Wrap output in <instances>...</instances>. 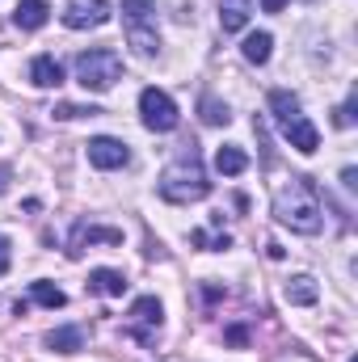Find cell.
<instances>
[{"instance_id": "cell-1", "label": "cell", "mask_w": 358, "mask_h": 362, "mask_svg": "<svg viewBox=\"0 0 358 362\" xmlns=\"http://www.w3.org/2000/svg\"><path fill=\"white\" fill-rule=\"evenodd\" d=\"M274 219L299 236H316L325 223V202L312 177H291L274 194Z\"/></svg>"}, {"instance_id": "cell-2", "label": "cell", "mask_w": 358, "mask_h": 362, "mask_svg": "<svg viewBox=\"0 0 358 362\" xmlns=\"http://www.w3.org/2000/svg\"><path fill=\"white\" fill-rule=\"evenodd\" d=\"M156 189H161V198H165V202H178V206L202 202V198L211 194V181H207V169H202V160H198V148H194V144H181V148H178L173 165L161 173Z\"/></svg>"}, {"instance_id": "cell-3", "label": "cell", "mask_w": 358, "mask_h": 362, "mask_svg": "<svg viewBox=\"0 0 358 362\" xmlns=\"http://www.w3.org/2000/svg\"><path fill=\"white\" fill-rule=\"evenodd\" d=\"M270 114H274V122H278V131H282V139L295 148V152H304V156H312L316 148H321V131L308 122V114L299 110V97L287 89H274L270 93Z\"/></svg>"}, {"instance_id": "cell-4", "label": "cell", "mask_w": 358, "mask_h": 362, "mask_svg": "<svg viewBox=\"0 0 358 362\" xmlns=\"http://www.w3.org/2000/svg\"><path fill=\"white\" fill-rule=\"evenodd\" d=\"M122 81V55L114 47H93L76 55V85L85 93H105Z\"/></svg>"}, {"instance_id": "cell-5", "label": "cell", "mask_w": 358, "mask_h": 362, "mask_svg": "<svg viewBox=\"0 0 358 362\" xmlns=\"http://www.w3.org/2000/svg\"><path fill=\"white\" fill-rule=\"evenodd\" d=\"M122 25H127V42L152 59L161 51V30H156V0H122Z\"/></svg>"}, {"instance_id": "cell-6", "label": "cell", "mask_w": 358, "mask_h": 362, "mask_svg": "<svg viewBox=\"0 0 358 362\" xmlns=\"http://www.w3.org/2000/svg\"><path fill=\"white\" fill-rule=\"evenodd\" d=\"M139 118H144V127H148V131H156V135L178 131V122H181L178 101H173L165 89H156V85L139 93Z\"/></svg>"}, {"instance_id": "cell-7", "label": "cell", "mask_w": 358, "mask_h": 362, "mask_svg": "<svg viewBox=\"0 0 358 362\" xmlns=\"http://www.w3.org/2000/svg\"><path fill=\"white\" fill-rule=\"evenodd\" d=\"M161 320H165L161 299H156V295H139V299L131 303V312H127V337H135L139 346H152Z\"/></svg>"}, {"instance_id": "cell-8", "label": "cell", "mask_w": 358, "mask_h": 362, "mask_svg": "<svg viewBox=\"0 0 358 362\" xmlns=\"http://www.w3.org/2000/svg\"><path fill=\"white\" fill-rule=\"evenodd\" d=\"M89 165L101 169V173L127 169V165H131V148H127L122 139H114V135H97V139H89Z\"/></svg>"}, {"instance_id": "cell-9", "label": "cell", "mask_w": 358, "mask_h": 362, "mask_svg": "<svg viewBox=\"0 0 358 362\" xmlns=\"http://www.w3.org/2000/svg\"><path fill=\"white\" fill-rule=\"evenodd\" d=\"M110 17L114 13H110L105 0H68V8H64V25L68 30H101Z\"/></svg>"}, {"instance_id": "cell-10", "label": "cell", "mask_w": 358, "mask_h": 362, "mask_svg": "<svg viewBox=\"0 0 358 362\" xmlns=\"http://www.w3.org/2000/svg\"><path fill=\"white\" fill-rule=\"evenodd\" d=\"M85 245H122V232L118 228H93V223H76L72 228V245H68V257H81Z\"/></svg>"}, {"instance_id": "cell-11", "label": "cell", "mask_w": 358, "mask_h": 362, "mask_svg": "<svg viewBox=\"0 0 358 362\" xmlns=\"http://www.w3.org/2000/svg\"><path fill=\"white\" fill-rule=\"evenodd\" d=\"M30 85H34V89H59V85H64L59 59H55V55H34V64H30Z\"/></svg>"}, {"instance_id": "cell-12", "label": "cell", "mask_w": 358, "mask_h": 362, "mask_svg": "<svg viewBox=\"0 0 358 362\" xmlns=\"http://www.w3.org/2000/svg\"><path fill=\"white\" fill-rule=\"evenodd\" d=\"M253 17V0H219V30L224 34H241Z\"/></svg>"}, {"instance_id": "cell-13", "label": "cell", "mask_w": 358, "mask_h": 362, "mask_svg": "<svg viewBox=\"0 0 358 362\" xmlns=\"http://www.w3.org/2000/svg\"><path fill=\"white\" fill-rule=\"evenodd\" d=\"M47 17H51L47 0H17V8H13V25H21V30H42Z\"/></svg>"}, {"instance_id": "cell-14", "label": "cell", "mask_w": 358, "mask_h": 362, "mask_svg": "<svg viewBox=\"0 0 358 362\" xmlns=\"http://www.w3.org/2000/svg\"><path fill=\"white\" fill-rule=\"evenodd\" d=\"M47 346H51L55 354H81V350H85V329H81V325L51 329V333H47Z\"/></svg>"}, {"instance_id": "cell-15", "label": "cell", "mask_w": 358, "mask_h": 362, "mask_svg": "<svg viewBox=\"0 0 358 362\" xmlns=\"http://www.w3.org/2000/svg\"><path fill=\"white\" fill-rule=\"evenodd\" d=\"M85 286H89V295H110V299H118V295L127 291V278H122V270H105V266H101V270L89 274Z\"/></svg>"}, {"instance_id": "cell-16", "label": "cell", "mask_w": 358, "mask_h": 362, "mask_svg": "<svg viewBox=\"0 0 358 362\" xmlns=\"http://www.w3.org/2000/svg\"><path fill=\"white\" fill-rule=\"evenodd\" d=\"M287 303H299V308H312L316 299H321V286H316V278H308V274H295L291 282H287Z\"/></svg>"}, {"instance_id": "cell-17", "label": "cell", "mask_w": 358, "mask_h": 362, "mask_svg": "<svg viewBox=\"0 0 358 362\" xmlns=\"http://www.w3.org/2000/svg\"><path fill=\"white\" fill-rule=\"evenodd\" d=\"M215 169H219L224 177H241V173L249 169V156H245L236 144H228V148H219V152H215Z\"/></svg>"}, {"instance_id": "cell-18", "label": "cell", "mask_w": 358, "mask_h": 362, "mask_svg": "<svg viewBox=\"0 0 358 362\" xmlns=\"http://www.w3.org/2000/svg\"><path fill=\"white\" fill-rule=\"evenodd\" d=\"M270 51H274V38H270L266 30H258V34H249L245 38V47H241V55L253 64V68H262V64H270Z\"/></svg>"}, {"instance_id": "cell-19", "label": "cell", "mask_w": 358, "mask_h": 362, "mask_svg": "<svg viewBox=\"0 0 358 362\" xmlns=\"http://www.w3.org/2000/svg\"><path fill=\"white\" fill-rule=\"evenodd\" d=\"M30 299H34L38 308H51V312L68 303V295H64V291H59L55 282H47V278H38V282H30Z\"/></svg>"}, {"instance_id": "cell-20", "label": "cell", "mask_w": 358, "mask_h": 362, "mask_svg": "<svg viewBox=\"0 0 358 362\" xmlns=\"http://www.w3.org/2000/svg\"><path fill=\"white\" fill-rule=\"evenodd\" d=\"M198 114H202V122H207V127H228V122H232V110H228L219 97H211V93H202Z\"/></svg>"}, {"instance_id": "cell-21", "label": "cell", "mask_w": 358, "mask_h": 362, "mask_svg": "<svg viewBox=\"0 0 358 362\" xmlns=\"http://www.w3.org/2000/svg\"><path fill=\"white\" fill-rule=\"evenodd\" d=\"M97 114H105V110H97V105H72V101L55 105V118H97Z\"/></svg>"}, {"instance_id": "cell-22", "label": "cell", "mask_w": 358, "mask_h": 362, "mask_svg": "<svg viewBox=\"0 0 358 362\" xmlns=\"http://www.w3.org/2000/svg\"><path fill=\"white\" fill-rule=\"evenodd\" d=\"M190 245H194V249H232V240H228V236H215V240H211L202 228H194V232H190Z\"/></svg>"}, {"instance_id": "cell-23", "label": "cell", "mask_w": 358, "mask_h": 362, "mask_svg": "<svg viewBox=\"0 0 358 362\" xmlns=\"http://www.w3.org/2000/svg\"><path fill=\"white\" fill-rule=\"evenodd\" d=\"M354 110H358V93H350V101L333 114V122H337V127H354Z\"/></svg>"}, {"instance_id": "cell-24", "label": "cell", "mask_w": 358, "mask_h": 362, "mask_svg": "<svg viewBox=\"0 0 358 362\" xmlns=\"http://www.w3.org/2000/svg\"><path fill=\"white\" fill-rule=\"evenodd\" d=\"M224 341H228V346H245V341H249V329H245V325H232V329H224Z\"/></svg>"}, {"instance_id": "cell-25", "label": "cell", "mask_w": 358, "mask_h": 362, "mask_svg": "<svg viewBox=\"0 0 358 362\" xmlns=\"http://www.w3.org/2000/svg\"><path fill=\"white\" fill-rule=\"evenodd\" d=\"M8 266H13V253H8V236H0V278L8 274Z\"/></svg>"}, {"instance_id": "cell-26", "label": "cell", "mask_w": 358, "mask_h": 362, "mask_svg": "<svg viewBox=\"0 0 358 362\" xmlns=\"http://www.w3.org/2000/svg\"><path fill=\"white\" fill-rule=\"evenodd\" d=\"M8 177H13V169H8V165H0V194L8 189Z\"/></svg>"}, {"instance_id": "cell-27", "label": "cell", "mask_w": 358, "mask_h": 362, "mask_svg": "<svg viewBox=\"0 0 358 362\" xmlns=\"http://www.w3.org/2000/svg\"><path fill=\"white\" fill-rule=\"evenodd\" d=\"M282 4H287V0H262V8H266V13H282Z\"/></svg>"}]
</instances>
